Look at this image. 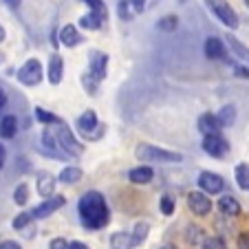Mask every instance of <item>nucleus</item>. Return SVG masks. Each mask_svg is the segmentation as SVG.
<instances>
[{
  "mask_svg": "<svg viewBox=\"0 0 249 249\" xmlns=\"http://www.w3.org/2000/svg\"><path fill=\"white\" fill-rule=\"evenodd\" d=\"M5 155H7V152H5V148L0 146V168H2V165H5Z\"/></svg>",
  "mask_w": 249,
  "mask_h": 249,
  "instance_id": "nucleus-44",
  "label": "nucleus"
},
{
  "mask_svg": "<svg viewBox=\"0 0 249 249\" xmlns=\"http://www.w3.org/2000/svg\"><path fill=\"white\" fill-rule=\"evenodd\" d=\"M201 249H227L225 240L218 238V236H212V238H205L203 240V247Z\"/></svg>",
  "mask_w": 249,
  "mask_h": 249,
  "instance_id": "nucleus-31",
  "label": "nucleus"
},
{
  "mask_svg": "<svg viewBox=\"0 0 249 249\" xmlns=\"http://www.w3.org/2000/svg\"><path fill=\"white\" fill-rule=\"evenodd\" d=\"M152 177H155V172H152L150 165H139V168H132L130 172H128V179H130L135 185H146V183H150Z\"/></svg>",
  "mask_w": 249,
  "mask_h": 249,
  "instance_id": "nucleus-15",
  "label": "nucleus"
},
{
  "mask_svg": "<svg viewBox=\"0 0 249 249\" xmlns=\"http://www.w3.org/2000/svg\"><path fill=\"white\" fill-rule=\"evenodd\" d=\"M16 132H18V119H16L14 115H7V117L0 119V137L14 139Z\"/></svg>",
  "mask_w": 249,
  "mask_h": 249,
  "instance_id": "nucleus-19",
  "label": "nucleus"
},
{
  "mask_svg": "<svg viewBox=\"0 0 249 249\" xmlns=\"http://www.w3.org/2000/svg\"><path fill=\"white\" fill-rule=\"evenodd\" d=\"M77 128H80V132L86 139H93V141H97L99 137L106 132V126L97 122V113H95V110L82 113V117L77 119Z\"/></svg>",
  "mask_w": 249,
  "mask_h": 249,
  "instance_id": "nucleus-4",
  "label": "nucleus"
},
{
  "mask_svg": "<svg viewBox=\"0 0 249 249\" xmlns=\"http://www.w3.org/2000/svg\"><path fill=\"white\" fill-rule=\"evenodd\" d=\"M137 157L143 161H155V163H179L183 159L179 152H170V150H163V148L150 146V143L137 146Z\"/></svg>",
  "mask_w": 249,
  "mask_h": 249,
  "instance_id": "nucleus-2",
  "label": "nucleus"
},
{
  "mask_svg": "<svg viewBox=\"0 0 249 249\" xmlns=\"http://www.w3.org/2000/svg\"><path fill=\"white\" fill-rule=\"evenodd\" d=\"M18 80L22 82L24 86H36L42 82V64H40L36 57L27 60L18 71Z\"/></svg>",
  "mask_w": 249,
  "mask_h": 249,
  "instance_id": "nucleus-5",
  "label": "nucleus"
},
{
  "mask_svg": "<svg viewBox=\"0 0 249 249\" xmlns=\"http://www.w3.org/2000/svg\"><path fill=\"white\" fill-rule=\"evenodd\" d=\"M177 24H179V18L177 16H165V18H161L159 22H157V27L161 29V31H174L177 29Z\"/></svg>",
  "mask_w": 249,
  "mask_h": 249,
  "instance_id": "nucleus-29",
  "label": "nucleus"
},
{
  "mask_svg": "<svg viewBox=\"0 0 249 249\" xmlns=\"http://www.w3.org/2000/svg\"><path fill=\"white\" fill-rule=\"evenodd\" d=\"M69 247L71 249H89L84 243H80V240H73V243H69Z\"/></svg>",
  "mask_w": 249,
  "mask_h": 249,
  "instance_id": "nucleus-42",
  "label": "nucleus"
},
{
  "mask_svg": "<svg viewBox=\"0 0 249 249\" xmlns=\"http://www.w3.org/2000/svg\"><path fill=\"white\" fill-rule=\"evenodd\" d=\"M130 0H122L119 2V18L122 20H130L132 16H135V9H130Z\"/></svg>",
  "mask_w": 249,
  "mask_h": 249,
  "instance_id": "nucleus-33",
  "label": "nucleus"
},
{
  "mask_svg": "<svg viewBox=\"0 0 249 249\" xmlns=\"http://www.w3.org/2000/svg\"><path fill=\"white\" fill-rule=\"evenodd\" d=\"M0 249H22L18 243H11V240H7V243H0Z\"/></svg>",
  "mask_w": 249,
  "mask_h": 249,
  "instance_id": "nucleus-40",
  "label": "nucleus"
},
{
  "mask_svg": "<svg viewBox=\"0 0 249 249\" xmlns=\"http://www.w3.org/2000/svg\"><path fill=\"white\" fill-rule=\"evenodd\" d=\"M161 212H163L165 216H170V214L174 212V198L168 196V194H165V196H161Z\"/></svg>",
  "mask_w": 249,
  "mask_h": 249,
  "instance_id": "nucleus-35",
  "label": "nucleus"
},
{
  "mask_svg": "<svg viewBox=\"0 0 249 249\" xmlns=\"http://www.w3.org/2000/svg\"><path fill=\"white\" fill-rule=\"evenodd\" d=\"M227 44H230V47H231V51H234L236 55H238V57H243V60H247V62H249V49L245 47L243 42H238V40H236L234 36H227Z\"/></svg>",
  "mask_w": 249,
  "mask_h": 249,
  "instance_id": "nucleus-25",
  "label": "nucleus"
},
{
  "mask_svg": "<svg viewBox=\"0 0 249 249\" xmlns=\"http://www.w3.org/2000/svg\"><path fill=\"white\" fill-rule=\"evenodd\" d=\"M106 69H108V55L104 53H93L89 62V75L93 77L95 82H102L106 77Z\"/></svg>",
  "mask_w": 249,
  "mask_h": 249,
  "instance_id": "nucleus-10",
  "label": "nucleus"
},
{
  "mask_svg": "<svg viewBox=\"0 0 249 249\" xmlns=\"http://www.w3.org/2000/svg\"><path fill=\"white\" fill-rule=\"evenodd\" d=\"M161 249H177V245H170V243H168V245H163Z\"/></svg>",
  "mask_w": 249,
  "mask_h": 249,
  "instance_id": "nucleus-46",
  "label": "nucleus"
},
{
  "mask_svg": "<svg viewBox=\"0 0 249 249\" xmlns=\"http://www.w3.org/2000/svg\"><path fill=\"white\" fill-rule=\"evenodd\" d=\"M2 40H5V29L0 27V42H2Z\"/></svg>",
  "mask_w": 249,
  "mask_h": 249,
  "instance_id": "nucleus-47",
  "label": "nucleus"
},
{
  "mask_svg": "<svg viewBox=\"0 0 249 249\" xmlns=\"http://www.w3.org/2000/svg\"><path fill=\"white\" fill-rule=\"evenodd\" d=\"M130 5H132V9H135V14H139V11L143 9V0H130Z\"/></svg>",
  "mask_w": 249,
  "mask_h": 249,
  "instance_id": "nucleus-41",
  "label": "nucleus"
},
{
  "mask_svg": "<svg viewBox=\"0 0 249 249\" xmlns=\"http://www.w3.org/2000/svg\"><path fill=\"white\" fill-rule=\"evenodd\" d=\"M102 22H104V20H102V18H97L95 14L82 16V18H80V24H82V27H84V29H93V31H95V29L102 27Z\"/></svg>",
  "mask_w": 249,
  "mask_h": 249,
  "instance_id": "nucleus-28",
  "label": "nucleus"
},
{
  "mask_svg": "<svg viewBox=\"0 0 249 249\" xmlns=\"http://www.w3.org/2000/svg\"><path fill=\"white\" fill-rule=\"evenodd\" d=\"M207 5H210V9L216 14V18L221 20L225 27H230V29L238 27V16H236V11L230 7V2H225V0H207Z\"/></svg>",
  "mask_w": 249,
  "mask_h": 249,
  "instance_id": "nucleus-6",
  "label": "nucleus"
},
{
  "mask_svg": "<svg viewBox=\"0 0 249 249\" xmlns=\"http://www.w3.org/2000/svg\"><path fill=\"white\" fill-rule=\"evenodd\" d=\"M247 190H249V188H247Z\"/></svg>",
  "mask_w": 249,
  "mask_h": 249,
  "instance_id": "nucleus-49",
  "label": "nucleus"
},
{
  "mask_svg": "<svg viewBox=\"0 0 249 249\" xmlns=\"http://www.w3.org/2000/svg\"><path fill=\"white\" fill-rule=\"evenodd\" d=\"M234 66V73L238 77H249V69H245V66H240V64H231Z\"/></svg>",
  "mask_w": 249,
  "mask_h": 249,
  "instance_id": "nucleus-39",
  "label": "nucleus"
},
{
  "mask_svg": "<svg viewBox=\"0 0 249 249\" xmlns=\"http://www.w3.org/2000/svg\"><path fill=\"white\" fill-rule=\"evenodd\" d=\"M80 179H82V170L75 168V165H71V168H64V170L60 172V181H62V183H66V185L77 183Z\"/></svg>",
  "mask_w": 249,
  "mask_h": 249,
  "instance_id": "nucleus-22",
  "label": "nucleus"
},
{
  "mask_svg": "<svg viewBox=\"0 0 249 249\" xmlns=\"http://www.w3.org/2000/svg\"><path fill=\"white\" fill-rule=\"evenodd\" d=\"M198 130L203 132V135H221V124H218L216 115L212 113H203L201 117H198Z\"/></svg>",
  "mask_w": 249,
  "mask_h": 249,
  "instance_id": "nucleus-12",
  "label": "nucleus"
},
{
  "mask_svg": "<svg viewBox=\"0 0 249 249\" xmlns=\"http://www.w3.org/2000/svg\"><path fill=\"white\" fill-rule=\"evenodd\" d=\"M205 55L210 60H227V49L218 38H207L205 40Z\"/></svg>",
  "mask_w": 249,
  "mask_h": 249,
  "instance_id": "nucleus-13",
  "label": "nucleus"
},
{
  "mask_svg": "<svg viewBox=\"0 0 249 249\" xmlns=\"http://www.w3.org/2000/svg\"><path fill=\"white\" fill-rule=\"evenodd\" d=\"M42 141H44V146H47L49 148V150H51L53 152V155H55L57 157V159H64V152H62L60 150V143H57V139H55V135H53V132L51 130H44V135H42ZM51 155V157H53Z\"/></svg>",
  "mask_w": 249,
  "mask_h": 249,
  "instance_id": "nucleus-21",
  "label": "nucleus"
},
{
  "mask_svg": "<svg viewBox=\"0 0 249 249\" xmlns=\"http://www.w3.org/2000/svg\"><path fill=\"white\" fill-rule=\"evenodd\" d=\"M238 247L240 249H249V231H245V234L238 236Z\"/></svg>",
  "mask_w": 249,
  "mask_h": 249,
  "instance_id": "nucleus-38",
  "label": "nucleus"
},
{
  "mask_svg": "<svg viewBox=\"0 0 249 249\" xmlns=\"http://www.w3.org/2000/svg\"><path fill=\"white\" fill-rule=\"evenodd\" d=\"M188 240H190V243H198V240H201V230H198V227H196V230H194V227H190V230H188Z\"/></svg>",
  "mask_w": 249,
  "mask_h": 249,
  "instance_id": "nucleus-36",
  "label": "nucleus"
},
{
  "mask_svg": "<svg viewBox=\"0 0 249 249\" xmlns=\"http://www.w3.org/2000/svg\"><path fill=\"white\" fill-rule=\"evenodd\" d=\"M64 203H66L64 196H60V194H53V196H49L47 201L40 203L38 207H33V210H31V216L33 218H47V216H51L53 212L60 210Z\"/></svg>",
  "mask_w": 249,
  "mask_h": 249,
  "instance_id": "nucleus-9",
  "label": "nucleus"
},
{
  "mask_svg": "<svg viewBox=\"0 0 249 249\" xmlns=\"http://www.w3.org/2000/svg\"><path fill=\"white\" fill-rule=\"evenodd\" d=\"M218 210H221L225 216H238L240 214V203L236 201L234 196L225 194V196H221V201H218Z\"/></svg>",
  "mask_w": 249,
  "mask_h": 249,
  "instance_id": "nucleus-17",
  "label": "nucleus"
},
{
  "mask_svg": "<svg viewBox=\"0 0 249 249\" xmlns=\"http://www.w3.org/2000/svg\"><path fill=\"white\" fill-rule=\"evenodd\" d=\"M188 207L196 214V216H205L212 210V201L207 198V194L203 192H190L188 194Z\"/></svg>",
  "mask_w": 249,
  "mask_h": 249,
  "instance_id": "nucleus-11",
  "label": "nucleus"
},
{
  "mask_svg": "<svg viewBox=\"0 0 249 249\" xmlns=\"http://www.w3.org/2000/svg\"><path fill=\"white\" fill-rule=\"evenodd\" d=\"M84 5H89V9H90V14H95L97 18H102V20H106V5H104V0H82Z\"/></svg>",
  "mask_w": 249,
  "mask_h": 249,
  "instance_id": "nucleus-24",
  "label": "nucleus"
},
{
  "mask_svg": "<svg viewBox=\"0 0 249 249\" xmlns=\"http://www.w3.org/2000/svg\"><path fill=\"white\" fill-rule=\"evenodd\" d=\"M110 247L113 249H132L135 247L132 234H128V231H115V234L110 236Z\"/></svg>",
  "mask_w": 249,
  "mask_h": 249,
  "instance_id": "nucleus-18",
  "label": "nucleus"
},
{
  "mask_svg": "<svg viewBox=\"0 0 249 249\" xmlns=\"http://www.w3.org/2000/svg\"><path fill=\"white\" fill-rule=\"evenodd\" d=\"M216 119H218V124H221V128L231 126V124L236 122V108L234 106H223L216 113Z\"/></svg>",
  "mask_w": 249,
  "mask_h": 249,
  "instance_id": "nucleus-23",
  "label": "nucleus"
},
{
  "mask_svg": "<svg viewBox=\"0 0 249 249\" xmlns=\"http://www.w3.org/2000/svg\"><path fill=\"white\" fill-rule=\"evenodd\" d=\"M49 249H71V247H69V243H66L64 238H55V240H51Z\"/></svg>",
  "mask_w": 249,
  "mask_h": 249,
  "instance_id": "nucleus-37",
  "label": "nucleus"
},
{
  "mask_svg": "<svg viewBox=\"0 0 249 249\" xmlns=\"http://www.w3.org/2000/svg\"><path fill=\"white\" fill-rule=\"evenodd\" d=\"M60 42L64 44V47L73 49V47H77V44L82 42V36H80V31H77L73 24H66V27L60 31Z\"/></svg>",
  "mask_w": 249,
  "mask_h": 249,
  "instance_id": "nucleus-16",
  "label": "nucleus"
},
{
  "mask_svg": "<svg viewBox=\"0 0 249 249\" xmlns=\"http://www.w3.org/2000/svg\"><path fill=\"white\" fill-rule=\"evenodd\" d=\"M14 201L18 203V205H24V203L29 201V188L24 183H20L18 188H16V192H14Z\"/></svg>",
  "mask_w": 249,
  "mask_h": 249,
  "instance_id": "nucleus-32",
  "label": "nucleus"
},
{
  "mask_svg": "<svg viewBox=\"0 0 249 249\" xmlns=\"http://www.w3.org/2000/svg\"><path fill=\"white\" fill-rule=\"evenodd\" d=\"M53 190H55V177L53 174H40L38 177V192L42 196H53Z\"/></svg>",
  "mask_w": 249,
  "mask_h": 249,
  "instance_id": "nucleus-20",
  "label": "nucleus"
},
{
  "mask_svg": "<svg viewBox=\"0 0 249 249\" xmlns=\"http://www.w3.org/2000/svg\"><path fill=\"white\" fill-rule=\"evenodd\" d=\"M5 104H7V93L0 89V108H5Z\"/></svg>",
  "mask_w": 249,
  "mask_h": 249,
  "instance_id": "nucleus-43",
  "label": "nucleus"
},
{
  "mask_svg": "<svg viewBox=\"0 0 249 249\" xmlns=\"http://www.w3.org/2000/svg\"><path fill=\"white\" fill-rule=\"evenodd\" d=\"M236 183H238L243 190L249 188V165L247 163L236 165Z\"/></svg>",
  "mask_w": 249,
  "mask_h": 249,
  "instance_id": "nucleus-26",
  "label": "nucleus"
},
{
  "mask_svg": "<svg viewBox=\"0 0 249 249\" xmlns=\"http://www.w3.org/2000/svg\"><path fill=\"white\" fill-rule=\"evenodd\" d=\"M57 139V143H60V150L64 152V155H73V157H80L82 152H84V146H82L80 141L75 139V135L71 132V128L66 126V124H57V130L53 132Z\"/></svg>",
  "mask_w": 249,
  "mask_h": 249,
  "instance_id": "nucleus-3",
  "label": "nucleus"
},
{
  "mask_svg": "<svg viewBox=\"0 0 249 249\" xmlns=\"http://www.w3.org/2000/svg\"><path fill=\"white\" fill-rule=\"evenodd\" d=\"M201 146H203V150L210 157H214V159H223V157L230 152V143H227V139L223 135H207Z\"/></svg>",
  "mask_w": 249,
  "mask_h": 249,
  "instance_id": "nucleus-7",
  "label": "nucleus"
},
{
  "mask_svg": "<svg viewBox=\"0 0 249 249\" xmlns=\"http://www.w3.org/2000/svg\"><path fill=\"white\" fill-rule=\"evenodd\" d=\"M62 75H64V60L57 53H53L51 60H49V82L57 86L62 82Z\"/></svg>",
  "mask_w": 249,
  "mask_h": 249,
  "instance_id": "nucleus-14",
  "label": "nucleus"
},
{
  "mask_svg": "<svg viewBox=\"0 0 249 249\" xmlns=\"http://www.w3.org/2000/svg\"><path fill=\"white\" fill-rule=\"evenodd\" d=\"M148 230H150V227H148V223H137V225H135V231H132V240H135V247L146 240Z\"/></svg>",
  "mask_w": 249,
  "mask_h": 249,
  "instance_id": "nucleus-27",
  "label": "nucleus"
},
{
  "mask_svg": "<svg viewBox=\"0 0 249 249\" xmlns=\"http://www.w3.org/2000/svg\"><path fill=\"white\" fill-rule=\"evenodd\" d=\"M36 117H38L42 124H60V122H62V119L57 117V115L47 113V110H44V108H36Z\"/></svg>",
  "mask_w": 249,
  "mask_h": 249,
  "instance_id": "nucleus-30",
  "label": "nucleus"
},
{
  "mask_svg": "<svg viewBox=\"0 0 249 249\" xmlns=\"http://www.w3.org/2000/svg\"><path fill=\"white\" fill-rule=\"evenodd\" d=\"M198 188L203 190V194H221L223 190H225V179L214 172H201V177H198Z\"/></svg>",
  "mask_w": 249,
  "mask_h": 249,
  "instance_id": "nucleus-8",
  "label": "nucleus"
},
{
  "mask_svg": "<svg viewBox=\"0 0 249 249\" xmlns=\"http://www.w3.org/2000/svg\"><path fill=\"white\" fill-rule=\"evenodd\" d=\"M245 5H247V7H249V0H245Z\"/></svg>",
  "mask_w": 249,
  "mask_h": 249,
  "instance_id": "nucleus-48",
  "label": "nucleus"
},
{
  "mask_svg": "<svg viewBox=\"0 0 249 249\" xmlns=\"http://www.w3.org/2000/svg\"><path fill=\"white\" fill-rule=\"evenodd\" d=\"M77 210H80L82 225H84L86 230H102L110 218V210H108V205H106V198L99 192H95V190L86 192L84 196L80 198Z\"/></svg>",
  "mask_w": 249,
  "mask_h": 249,
  "instance_id": "nucleus-1",
  "label": "nucleus"
},
{
  "mask_svg": "<svg viewBox=\"0 0 249 249\" xmlns=\"http://www.w3.org/2000/svg\"><path fill=\"white\" fill-rule=\"evenodd\" d=\"M5 2L11 7V9H16V7H20V0H5Z\"/></svg>",
  "mask_w": 249,
  "mask_h": 249,
  "instance_id": "nucleus-45",
  "label": "nucleus"
},
{
  "mask_svg": "<svg viewBox=\"0 0 249 249\" xmlns=\"http://www.w3.org/2000/svg\"><path fill=\"white\" fill-rule=\"evenodd\" d=\"M31 221H33L31 212H24V214H18V216L14 218V230H22V227H27Z\"/></svg>",
  "mask_w": 249,
  "mask_h": 249,
  "instance_id": "nucleus-34",
  "label": "nucleus"
}]
</instances>
